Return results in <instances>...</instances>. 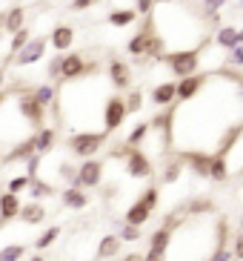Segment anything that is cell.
Instances as JSON below:
<instances>
[{
    "mask_svg": "<svg viewBox=\"0 0 243 261\" xmlns=\"http://www.w3.org/2000/svg\"><path fill=\"white\" fill-rule=\"evenodd\" d=\"M212 46V35L200 43V46H192V49H175V52H166V58L160 63H166L169 72L177 77V81H183V77L189 75H198L200 72V58H203V52Z\"/></svg>",
    "mask_w": 243,
    "mask_h": 261,
    "instance_id": "cell-1",
    "label": "cell"
},
{
    "mask_svg": "<svg viewBox=\"0 0 243 261\" xmlns=\"http://www.w3.org/2000/svg\"><path fill=\"white\" fill-rule=\"evenodd\" d=\"M106 132H72L66 141V146L72 149V155L75 158H83V161H89V158H95V152H100L103 149V144H106Z\"/></svg>",
    "mask_w": 243,
    "mask_h": 261,
    "instance_id": "cell-2",
    "label": "cell"
},
{
    "mask_svg": "<svg viewBox=\"0 0 243 261\" xmlns=\"http://www.w3.org/2000/svg\"><path fill=\"white\" fill-rule=\"evenodd\" d=\"M15 109H17V115H20L23 121L35 126V132H38L40 126H46V112H49V109L40 107V103L35 100V95H32L29 89L17 92V103H15Z\"/></svg>",
    "mask_w": 243,
    "mask_h": 261,
    "instance_id": "cell-3",
    "label": "cell"
},
{
    "mask_svg": "<svg viewBox=\"0 0 243 261\" xmlns=\"http://www.w3.org/2000/svg\"><path fill=\"white\" fill-rule=\"evenodd\" d=\"M126 103H123V98H117V95H109L106 103H103V132L106 135H112L114 129H120V123L126 121Z\"/></svg>",
    "mask_w": 243,
    "mask_h": 261,
    "instance_id": "cell-4",
    "label": "cell"
},
{
    "mask_svg": "<svg viewBox=\"0 0 243 261\" xmlns=\"http://www.w3.org/2000/svg\"><path fill=\"white\" fill-rule=\"evenodd\" d=\"M126 175L129 178H137V181H143V178H152V172H155V164H152V158L137 146V149H129V155H126Z\"/></svg>",
    "mask_w": 243,
    "mask_h": 261,
    "instance_id": "cell-5",
    "label": "cell"
},
{
    "mask_svg": "<svg viewBox=\"0 0 243 261\" xmlns=\"http://www.w3.org/2000/svg\"><path fill=\"white\" fill-rule=\"evenodd\" d=\"M158 35V29H155V20L152 17H143V26L135 32L129 38V43H126V52L132 55V58H146V49H149V40Z\"/></svg>",
    "mask_w": 243,
    "mask_h": 261,
    "instance_id": "cell-6",
    "label": "cell"
},
{
    "mask_svg": "<svg viewBox=\"0 0 243 261\" xmlns=\"http://www.w3.org/2000/svg\"><path fill=\"white\" fill-rule=\"evenodd\" d=\"M103 184V161L100 158H89L77 167V187L80 190H98Z\"/></svg>",
    "mask_w": 243,
    "mask_h": 261,
    "instance_id": "cell-7",
    "label": "cell"
},
{
    "mask_svg": "<svg viewBox=\"0 0 243 261\" xmlns=\"http://www.w3.org/2000/svg\"><path fill=\"white\" fill-rule=\"evenodd\" d=\"M46 49H49V38H32L29 43H26L15 58H12V63L20 66V69H23V66H35L38 61H43Z\"/></svg>",
    "mask_w": 243,
    "mask_h": 261,
    "instance_id": "cell-8",
    "label": "cell"
},
{
    "mask_svg": "<svg viewBox=\"0 0 243 261\" xmlns=\"http://www.w3.org/2000/svg\"><path fill=\"white\" fill-rule=\"evenodd\" d=\"M209 75H212V72H198V75H189V77H183V81H177L175 100H180V103H189V100H195V98L200 95V89L206 86Z\"/></svg>",
    "mask_w": 243,
    "mask_h": 261,
    "instance_id": "cell-9",
    "label": "cell"
},
{
    "mask_svg": "<svg viewBox=\"0 0 243 261\" xmlns=\"http://www.w3.org/2000/svg\"><path fill=\"white\" fill-rule=\"evenodd\" d=\"M86 58L80 52H69L60 58V84L69 81H77V77H86Z\"/></svg>",
    "mask_w": 243,
    "mask_h": 261,
    "instance_id": "cell-10",
    "label": "cell"
},
{
    "mask_svg": "<svg viewBox=\"0 0 243 261\" xmlns=\"http://www.w3.org/2000/svg\"><path fill=\"white\" fill-rule=\"evenodd\" d=\"M32 155H38V144H35V132L32 135H26V138L20 141V144H15L12 149H9L3 158H0V167L3 164H26L32 158Z\"/></svg>",
    "mask_w": 243,
    "mask_h": 261,
    "instance_id": "cell-11",
    "label": "cell"
},
{
    "mask_svg": "<svg viewBox=\"0 0 243 261\" xmlns=\"http://www.w3.org/2000/svg\"><path fill=\"white\" fill-rule=\"evenodd\" d=\"M106 75H109V84L114 86V89H132V66L126 61H120V58H112L106 66Z\"/></svg>",
    "mask_w": 243,
    "mask_h": 261,
    "instance_id": "cell-12",
    "label": "cell"
},
{
    "mask_svg": "<svg viewBox=\"0 0 243 261\" xmlns=\"http://www.w3.org/2000/svg\"><path fill=\"white\" fill-rule=\"evenodd\" d=\"M175 158L183 164V167L192 169V175L209 178V167H212V155L209 152H177Z\"/></svg>",
    "mask_w": 243,
    "mask_h": 261,
    "instance_id": "cell-13",
    "label": "cell"
},
{
    "mask_svg": "<svg viewBox=\"0 0 243 261\" xmlns=\"http://www.w3.org/2000/svg\"><path fill=\"white\" fill-rule=\"evenodd\" d=\"M172 227H166V224H163V227H158V230L152 232V236H149V250H146V253H155V255H160V258H166L169 255V247H172Z\"/></svg>",
    "mask_w": 243,
    "mask_h": 261,
    "instance_id": "cell-14",
    "label": "cell"
},
{
    "mask_svg": "<svg viewBox=\"0 0 243 261\" xmlns=\"http://www.w3.org/2000/svg\"><path fill=\"white\" fill-rule=\"evenodd\" d=\"M175 92H177V81H160L158 86L152 89V103L158 109H169L172 103H175Z\"/></svg>",
    "mask_w": 243,
    "mask_h": 261,
    "instance_id": "cell-15",
    "label": "cell"
},
{
    "mask_svg": "<svg viewBox=\"0 0 243 261\" xmlns=\"http://www.w3.org/2000/svg\"><path fill=\"white\" fill-rule=\"evenodd\" d=\"M20 195H12V192H0V221L9 224V221H15L17 215H20Z\"/></svg>",
    "mask_w": 243,
    "mask_h": 261,
    "instance_id": "cell-16",
    "label": "cell"
},
{
    "mask_svg": "<svg viewBox=\"0 0 243 261\" xmlns=\"http://www.w3.org/2000/svg\"><path fill=\"white\" fill-rule=\"evenodd\" d=\"M72 43H75V29H72V26H54L52 35H49V46L57 49L60 55L69 52Z\"/></svg>",
    "mask_w": 243,
    "mask_h": 261,
    "instance_id": "cell-17",
    "label": "cell"
},
{
    "mask_svg": "<svg viewBox=\"0 0 243 261\" xmlns=\"http://www.w3.org/2000/svg\"><path fill=\"white\" fill-rule=\"evenodd\" d=\"M212 43L218 49H226V52L237 49L240 46V40H237V26H221V29L212 35Z\"/></svg>",
    "mask_w": 243,
    "mask_h": 261,
    "instance_id": "cell-18",
    "label": "cell"
},
{
    "mask_svg": "<svg viewBox=\"0 0 243 261\" xmlns=\"http://www.w3.org/2000/svg\"><path fill=\"white\" fill-rule=\"evenodd\" d=\"M60 201H63V207L66 210H86L92 204V198L80 190V187H66L63 195H60Z\"/></svg>",
    "mask_w": 243,
    "mask_h": 261,
    "instance_id": "cell-19",
    "label": "cell"
},
{
    "mask_svg": "<svg viewBox=\"0 0 243 261\" xmlns=\"http://www.w3.org/2000/svg\"><path fill=\"white\" fill-rule=\"evenodd\" d=\"M23 224H29V227H38V224L46 221V207L38 204V201H29V204H23L20 207V215H17Z\"/></svg>",
    "mask_w": 243,
    "mask_h": 261,
    "instance_id": "cell-20",
    "label": "cell"
},
{
    "mask_svg": "<svg viewBox=\"0 0 243 261\" xmlns=\"http://www.w3.org/2000/svg\"><path fill=\"white\" fill-rule=\"evenodd\" d=\"M54 141H57V129L54 126H40L38 132H35V144H38V155H49L52 152V146H54Z\"/></svg>",
    "mask_w": 243,
    "mask_h": 261,
    "instance_id": "cell-21",
    "label": "cell"
},
{
    "mask_svg": "<svg viewBox=\"0 0 243 261\" xmlns=\"http://www.w3.org/2000/svg\"><path fill=\"white\" fill-rule=\"evenodd\" d=\"M149 135H152V126H149V121H137L135 126L129 129V135H126V141H123V144L132 146V149H137V146L146 144V138H149Z\"/></svg>",
    "mask_w": 243,
    "mask_h": 261,
    "instance_id": "cell-22",
    "label": "cell"
},
{
    "mask_svg": "<svg viewBox=\"0 0 243 261\" xmlns=\"http://www.w3.org/2000/svg\"><path fill=\"white\" fill-rule=\"evenodd\" d=\"M32 95H35V100H38L43 109H54V103H57V86L54 84H40L32 89Z\"/></svg>",
    "mask_w": 243,
    "mask_h": 261,
    "instance_id": "cell-23",
    "label": "cell"
},
{
    "mask_svg": "<svg viewBox=\"0 0 243 261\" xmlns=\"http://www.w3.org/2000/svg\"><path fill=\"white\" fill-rule=\"evenodd\" d=\"M229 161L223 158V155H212V167H209V181H215V184H226L229 181Z\"/></svg>",
    "mask_w": 243,
    "mask_h": 261,
    "instance_id": "cell-24",
    "label": "cell"
},
{
    "mask_svg": "<svg viewBox=\"0 0 243 261\" xmlns=\"http://www.w3.org/2000/svg\"><path fill=\"white\" fill-rule=\"evenodd\" d=\"M120 244H123V241L114 236V232H112V236H103V238H100V244H98V258L100 261L114 258V255L120 253Z\"/></svg>",
    "mask_w": 243,
    "mask_h": 261,
    "instance_id": "cell-25",
    "label": "cell"
},
{
    "mask_svg": "<svg viewBox=\"0 0 243 261\" xmlns=\"http://www.w3.org/2000/svg\"><path fill=\"white\" fill-rule=\"evenodd\" d=\"M152 218V210H146L140 201H135L129 210H126V215H123V221L126 224H132V227H143L146 221Z\"/></svg>",
    "mask_w": 243,
    "mask_h": 261,
    "instance_id": "cell-26",
    "label": "cell"
},
{
    "mask_svg": "<svg viewBox=\"0 0 243 261\" xmlns=\"http://www.w3.org/2000/svg\"><path fill=\"white\" fill-rule=\"evenodd\" d=\"M109 26H132L137 20V12L132 6H123V9H112L106 15Z\"/></svg>",
    "mask_w": 243,
    "mask_h": 261,
    "instance_id": "cell-27",
    "label": "cell"
},
{
    "mask_svg": "<svg viewBox=\"0 0 243 261\" xmlns=\"http://www.w3.org/2000/svg\"><path fill=\"white\" fill-rule=\"evenodd\" d=\"M23 26H26V9H23V6H12L6 12V26H3V32L15 35V32H20Z\"/></svg>",
    "mask_w": 243,
    "mask_h": 261,
    "instance_id": "cell-28",
    "label": "cell"
},
{
    "mask_svg": "<svg viewBox=\"0 0 243 261\" xmlns=\"http://www.w3.org/2000/svg\"><path fill=\"white\" fill-rule=\"evenodd\" d=\"M183 215H212L215 213V201L212 198H192L186 207H180Z\"/></svg>",
    "mask_w": 243,
    "mask_h": 261,
    "instance_id": "cell-29",
    "label": "cell"
},
{
    "mask_svg": "<svg viewBox=\"0 0 243 261\" xmlns=\"http://www.w3.org/2000/svg\"><path fill=\"white\" fill-rule=\"evenodd\" d=\"M54 187L49 184V181H43V178H35L32 181V187H29V195H32V201H38L40 204V198H49V195H54Z\"/></svg>",
    "mask_w": 243,
    "mask_h": 261,
    "instance_id": "cell-30",
    "label": "cell"
},
{
    "mask_svg": "<svg viewBox=\"0 0 243 261\" xmlns=\"http://www.w3.org/2000/svg\"><path fill=\"white\" fill-rule=\"evenodd\" d=\"M32 181H35V178H29L26 172H20V175H15V178H9V181H6V192H12V195H20V192H29Z\"/></svg>",
    "mask_w": 243,
    "mask_h": 261,
    "instance_id": "cell-31",
    "label": "cell"
},
{
    "mask_svg": "<svg viewBox=\"0 0 243 261\" xmlns=\"http://www.w3.org/2000/svg\"><path fill=\"white\" fill-rule=\"evenodd\" d=\"M29 40H32V29H29V26H23V29L15 32V35H12V40H9V55L15 58V55L20 52L26 43H29Z\"/></svg>",
    "mask_w": 243,
    "mask_h": 261,
    "instance_id": "cell-32",
    "label": "cell"
},
{
    "mask_svg": "<svg viewBox=\"0 0 243 261\" xmlns=\"http://www.w3.org/2000/svg\"><path fill=\"white\" fill-rule=\"evenodd\" d=\"M114 236L120 238V241H126V244H132V241H140V227H132L123 218H117V232Z\"/></svg>",
    "mask_w": 243,
    "mask_h": 261,
    "instance_id": "cell-33",
    "label": "cell"
},
{
    "mask_svg": "<svg viewBox=\"0 0 243 261\" xmlns=\"http://www.w3.org/2000/svg\"><path fill=\"white\" fill-rule=\"evenodd\" d=\"M183 175V164L177 161V158H172V161L163 167V178H160V184H177V178Z\"/></svg>",
    "mask_w": 243,
    "mask_h": 261,
    "instance_id": "cell-34",
    "label": "cell"
},
{
    "mask_svg": "<svg viewBox=\"0 0 243 261\" xmlns=\"http://www.w3.org/2000/svg\"><path fill=\"white\" fill-rule=\"evenodd\" d=\"M26 258V244H6L0 247V261H23Z\"/></svg>",
    "mask_w": 243,
    "mask_h": 261,
    "instance_id": "cell-35",
    "label": "cell"
},
{
    "mask_svg": "<svg viewBox=\"0 0 243 261\" xmlns=\"http://www.w3.org/2000/svg\"><path fill=\"white\" fill-rule=\"evenodd\" d=\"M123 103H126V112H140L143 109V92L137 89V86H132L129 92H126V98H123Z\"/></svg>",
    "mask_w": 243,
    "mask_h": 261,
    "instance_id": "cell-36",
    "label": "cell"
},
{
    "mask_svg": "<svg viewBox=\"0 0 243 261\" xmlns=\"http://www.w3.org/2000/svg\"><path fill=\"white\" fill-rule=\"evenodd\" d=\"M57 238H60V227H49V230H43L35 238V247H38V250H49Z\"/></svg>",
    "mask_w": 243,
    "mask_h": 261,
    "instance_id": "cell-37",
    "label": "cell"
},
{
    "mask_svg": "<svg viewBox=\"0 0 243 261\" xmlns=\"http://www.w3.org/2000/svg\"><path fill=\"white\" fill-rule=\"evenodd\" d=\"M137 201H140L146 210H152V213H155V210H158V204H160V187H158V184L146 187V192H143V195H140Z\"/></svg>",
    "mask_w": 243,
    "mask_h": 261,
    "instance_id": "cell-38",
    "label": "cell"
},
{
    "mask_svg": "<svg viewBox=\"0 0 243 261\" xmlns=\"http://www.w3.org/2000/svg\"><path fill=\"white\" fill-rule=\"evenodd\" d=\"M60 58L63 55H54V58L46 61V77H49V84H54V86H60Z\"/></svg>",
    "mask_w": 243,
    "mask_h": 261,
    "instance_id": "cell-39",
    "label": "cell"
},
{
    "mask_svg": "<svg viewBox=\"0 0 243 261\" xmlns=\"http://www.w3.org/2000/svg\"><path fill=\"white\" fill-rule=\"evenodd\" d=\"M57 175L66 181V187H77V167L75 164H69V161L57 164Z\"/></svg>",
    "mask_w": 243,
    "mask_h": 261,
    "instance_id": "cell-40",
    "label": "cell"
},
{
    "mask_svg": "<svg viewBox=\"0 0 243 261\" xmlns=\"http://www.w3.org/2000/svg\"><path fill=\"white\" fill-rule=\"evenodd\" d=\"M223 66H229V69H243V46L226 52V61H223Z\"/></svg>",
    "mask_w": 243,
    "mask_h": 261,
    "instance_id": "cell-41",
    "label": "cell"
},
{
    "mask_svg": "<svg viewBox=\"0 0 243 261\" xmlns=\"http://www.w3.org/2000/svg\"><path fill=\"white\" fill-rule=\"evenodd\" d=\"M40 164H43V155H32L29 161L23 164V172H26L29 178H40V175H38V172H40Z\"/></svg>",
    "mask_w": 243,
    "mask_h": 261,
    "instance_id": "cell-42",
    "label": "cell"
},
{
    "mask_svg": "<svg viewBox=\"0 0 243 261\" xmlns=\"http://www.w3.org/2000/svg\"><path fill=\"white\" fill-rule=\"evenodd\" d=\"M155 6H158L155 0H135V6H132V9L137 12V17H152Z\"/></svg>",
    "mask_w": 243,
    "mask_h": 261,
    "instance_id": "cell-43",
    "label": "cell"
},
{
    "mask_svg": "<svg viewBox=\"0 0 243 261\" xmlns=\"http://www.w3.org/2000/svg\"><path fill=\"white\" fill-rule=\"evenodd\" d=\"M226 3H232V0H203V17L206 15H218Z\"/></svg>",
    "mask_w": 243,
    "mask_h": 261,
    "instance_id": "cell-44",
    "label": "cell"
},
{
    "mask_svg": "<svg viewBox=\"0 0 243 261\" xmlns=\"http://www.w3.org/2000/svg\"><path fill=\"white\" fill-rule=\"evenodd\" d=\"M209 261H235L232 258V247H218V250H215L212 255H209Z\"/></svg>",
    "mask_w": 243,
    "mask_h": 261,
    "instance_id": "cell-45",
    "label": "cell"
},
{
    "mask_svg": "<svg viewBox=\"0 0 243 261\" xmlns=\"http://www.w3.org/2000/svg\"><path fill=\"white\" fill-rule=\"evenodd\" d=\"M95 3H100V0H69V9H72V12H86V9H92Z\"/></svg>",
    "mask_w": 243,
    "mask_h": 261,
    "instance_id": "cell-46",
    "label": "cell"
},
{
    "mask_svg": "<svg viewBox=\"0 0 243 261\" xmlns=\"http://www.w3.org/2000/svg\"><path fill=\"white\" fill-rule=\"evenodd\" d=\"M232 258L243 261V232H237L235 241H232Z\"/></svg>",
    "mask_w": 243,
    "mask_h": 261,
    "instance_id": "cell-47",
    "label": "cell"
},
{
    "mask_svg": "<svg viewBox=\"0 0 243 261\" xmlns=\"http://www.w3.org/2000/svg\"><path fill=\"white\" fill-rule=\"evenodd\" d=\"M123 261H143V253H129L123 255Z\"/></svg>",
    "mask_w": 243,
    "mask_h": 261,
    "instance_id": "cell-48",
    "label": "cell"
},
{
    "mask_svg": "<svg viewBox=\"0 0 243 261\" xmlns=\"http://www.w3.org/2000/svg\"><path fill=\"white\" fill-rule=\"evenodd\" d=\"M3 26H6V12H0V32H3Z\"/></svg>",
    "mask_w": 243,
    "mask_h": 261,
    "instance_id": "cell-49",
    "label": "cell"
},
{
    "mask_svg": "<svg viewBox=\"0 0 243 261\" xmlns=\"http://www.w3.org/2000/svg\"><path fill=\"white\" fill-rule=\"evenodd\" d=\"M6 84V69H3V66H0V86Z\"/></svg>",
    "mask_w": 243,
    "mask_h": 261,
    "instance_id": "cell-50",
    "label": "cell"
},
{
    "mask_svg": "<svg viewBox=\"0 0 243 261\" xmlns=\"http://www.w3.org/2000/svg\"><path fill=\"white\" fill-rule=\"evenodd\" d=\"M29 261H46V258H43V255H32Z\"/></svg>",
    "mask_w": 243,
    "mask_h": 261,
    "instance_id": "cell-51",
    "label": "cell"
},
{
    "mask_svg": "<svg viewBox=\"0 0 243 261\" xmlns=\"http://www.w3.org/2000/svg\"><path fill=\"white\" fill-rule=\"evenodd\" d=\"M237 40H240V46H243V29H237Z\"/></svg>",
    "mask_w": 243,
    "mask_h": 261,
    "instance_id": "cell-52",
    "label": "cell"
},
{
    "mask_svg": "<svg viewBox=\"0 0 243 261\" xmlns=\"http://www.w3.org/2000/svg\"><path fill=\"white\" fill-rule=\"evenodd\" d=\"M155 3H175V0H155Z\"/></svg>",
    "mask_w": 243,
    "mask_h": 261,
    "instance_id": "cell-53",
    "label": "cell"
},
{
    "mask_svg": "<svg viewBox=\"0 0 243 261\" xmlns=\"http://www.w3.org/2000/svg\"><path fill=\"white\" fill-rule=\"evenodd\" d=\"M0 38H3V32H0Z\"/></svg>",
    "mask_w": 243,
    "mask_h": 261,
    "instance_id": "cell-54",
    "label": "cell"
},
{
    "mask_svg": "<svg viewBox=\"0 0 243 261\" xmlns=\"http://www.w3.org/2000/svg\"><path fill=\"white\" fill-rule=\"evenodd\" d=\"M240 6H243V0H240Z\"/></svg>",
    "mask_w": 243,
    "mask_h": 261,
    "instance_id": "cell-55",
    "label": "cell"
},
{
    "mask_svg": "<svg viewBox=\"0 0 243 261\" xmlns=\"http://www.w3.org/2000/svg\"><path fill=\"white\" fill-rule=\"evenodd\" d=\"M240 89H243V84H240Z\"/></svg>",
    "mask_w": 243,
    "mask_h": 261,
    "instance_id": "cell-56",
    "label": "cell"
}]
</instances>
